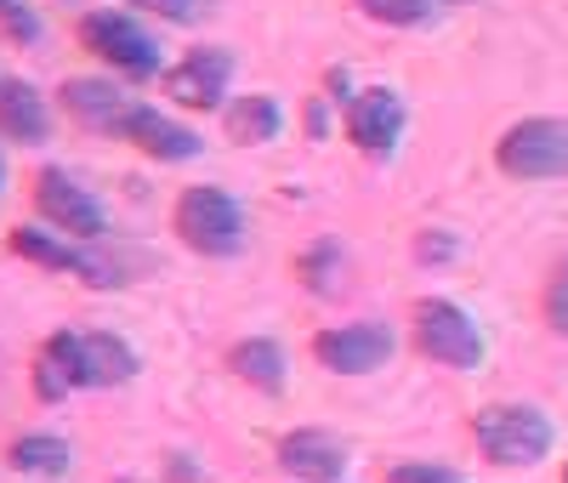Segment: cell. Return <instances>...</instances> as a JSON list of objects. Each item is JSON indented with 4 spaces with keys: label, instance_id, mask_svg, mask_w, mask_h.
I'll list each match as a JSON object with an SVG mask.
<instances>
[{
    "label": "cell",
    "instance_id": "cell-1",
    "mask_svg": "<svg viewBox=\"0 0 568 483\" xmlns=\"http://www.w3.org/2000/svg\"><path fill=\"white\" fill-rule=\"evenodd\" d=\"M471 439L495 466H540L557 444V426L535 404H489L471 421Z\"/></svg>",
    "mask_w": 568,
    "mask_h": 483
},
{
    "label": "cell",
    "instance_id": "cell-2",
    "mask_svg": "<svg viewBox=\"0 0 568 483\" xmlns=\"http://www.w3.org/2000/svg\"><path fill=\"white\" fill-rule=\"evenodd\" d=\"M80 46L91 58H103L114 74H125V80H160L165 74V52H160V40L142 29L131 12H114V7H103V12H85L80 18Z\"/></svg>",
    "mask_w": 568,
    "mask_h": 483
},
{
    "label": "cell",
    "instance_id": "cell-3",
    "mask_svg": "<svg viewBox=\"0 0 568 483\" xmlns=\"http://www.w3.org/2000/svg\"><path fill=\"white\" fill-rule=\"evenodd\" d=\"M176 239L187 251H200V256H240L245 251V211L240 200H233L227 188H187L182 200H176Z\"/></svg>",
    "mask_w": 568,
    "mask_h": 483
},
{
    "label": "cell",
    "instance_id": "cell-4",
    "mask_svg": "<svg viewBox=\"0 0 568 483\" xmlns=\"http://www.w3.org/2000/svg\"><path fill=\"white\" fill-rule=\"evenodd\" d=\"M495 165L517 182H551L568 177V120L557 114H535L517 120L500 142H495Z\"/></svg>",
    "mask_w": 568,
    "mask_h": 483
},
{
    "label": "cell",
    "instance_id": "cell-5",
    "mask_svg": "<svg viewBox=\"0 0 568 483\" xmlns=\"http://www.w3.org/2000/svg\"><path fill=\"white\" fill-rule=\"evenodd\" d=\"M409 330H415V348L433 364H444V370H478L484 364L478 319H471L466 308H455V302H444V296L415 302V324Z\"/></svg>",
    "mask_w": 568,
    "mask_h": 483
},
{
    "label": "cell",
    "instance_id": "cell-6",
    "mask_svg": "<svg viewBox=\"0 0 568 483\" xmlns=\"http://www.w3.org/2000/svg\"><path fill=\"white\" fill-rule=\"evenodd\" d=\"M34 211H40L45 228H58L63 239H80V245H98V239L109 233V217H103L98 200H91V188H80L58 165H45L34 177Z\"/></svg>",
    "mask_w": 568,
    "mask_h": 483
},
{
    "label": "cell",
    "instance_id": "cell-7",
    "mask_svg": "<svg viewBox=\"0 0 568 483\" xmlns=\"http://www.w3.org/2000/svg\"><path fill=\"white\" fill-rule=\"evenodd\" d=\"M7 245H12V256H23V262H34V268H52V273H74V279H85L91 290H114V284H125V268H120L114 256L85 251L80 239H63V233L18 228Z\"/></svg>",
    "mask_w": 568,
    "mask_h": 483
},
{
    "label": "cell",
    "instance_id": "cell-8",
    "mask_svg": "<svg viewBox=\"0 0 568 483\" xmlns=\"http://www.w3.org/2000/svg\"><path fill=\"white\" fill-rule=\"evenodd\" d=\"M393 330L382 319H358V324H336V330H318L313 335V359L336 375H369L393 359Z\"/></svg>",
    "mask_w": 568,
    "mask_h": 483
},
{
    "label": "cell",
    "instance_id": "cell-9",
    "mask_svg": "<svg viewBox=\"0 0 568 483\" xmlns=\"http://www.w3.org/2000/svg\"><path fill=\"white\" fill-rule=\"evenodd\" d=\"M160 80H165V97L182 103V109H194V114L222 109L227 80H233V52H227V46H194V52L176 58Z\"/></svg>",
    "mask_w": 568,
    "mask_h": 483
},
{
    "label": "cell",
    "instance_id": "cell-10",
    "mask_svg": "<svg viewBox=\"0 0 568 483\" xmlns=\"http://www.w3.org/2000/svg\"><path fill=\"white\" fill-rule=\"evenodd\" d=\"M404 125H409V109H404V97L393 85H364V91L347 97V137L369 160H387L398 149Z\"/></svg>",
    "mask_w": 568,
    "mask_h": 483
},
{
    "label": "cell",
    "instance_id": "cell-11",
    "mask_svg": "<svg viewBox=\"0 0 568 483\" xmlns=\"http://www.w3.org/2000/svg\"><path fill=\"white\" fill-rule=\"evenodd\" d=\"M120 142H131V149H142L149 160H165V165L200 160V149H205L200 131H187L182 120H171V114H160V109H149V103H131V109H125Z\"/></svg>",
    "mask_w": 568,
    "mask_h": 483
},
{
    "label": "cell",
    "instance_id": "cell-12",
    "mask_svg": "<svg viewBox=\"0 0 568 483\" xmlns=\"http://www.w3.org/2000/svg\"><path fill=\"white\" fill-rule=\"evenodd\" d=\"M278 466L291 477H302V483H342L347 444L336 439V432H318V426L284 432V439H278Z\"/></svg>",
    "mask_w": 568,
    "mask_h": 483
},
{
    "label": "cell",
    "instance_id": "cell-13",
    "mask_svg": "<svg viewBox=\"0 0 568 483\" xmlns=\"http://www.w3.org/2000/svg\"><path fill=\"white\" fill-rule=\"evenodd\" d=\"M58 103H63V114H69V120H80L85 131L120 137V120H125V109L136 103V97H131V91H120L114 80H91V74H74V80H63Z\"/></svg>",
    "mask_w": 568,
    "mask_h": 483
},
{
    "label": "cell",
    "instance_id": "cell-14",
    "mask_svg": "<svg viewBox=\"0 0 568 483\" xmlns=\"http://www.w3.org/2000/svg\"><path fill=\"white\" fill-rule=\"evenodd\" d=\"M0 137H12V142L52 137V103L18 74H0Z\"/></svg>",
    "mask_w": 568,
    "mask_h": 483
},
{
    "label": "cell",
    "instance_id": "cell-15",
    "mask_svg": "<svg viewBox=\"0 0 568 483\" xmlns=\"http://www.w3.org/2000/svg\"><path fill=\"white\" fill-rule=\"evenodd\" d=\"M136 375V348L114 330H80V386H125Z\"/></svg>",
    "mask_w": 568,
    "mask_h": 483
},
{
    "label": "cell",
    "instance_id": "cell-16",
    "mask_svg": "<svg viewBox=\"0 0 568 483\" xmlns=\"http://www.w3.org/2000/svg\"><path fill=\"white\" fill-rule=\"evenodd\" d=\"M222 131H227V142H240V149H262V142H273L284 131L278 97H267V91L227 97V103H222Z\"/></svg>",
    "mask_w": 568,
    "mask_h": 483
},
{
    "label": "cell",
    "instance_id": "cell-17",
    "mask_svg": "<svg viewBox=\"0 0 568 483\" xmlns=\"http://www.w3.org/2000/svg\"><path fill=\"white\" fill-rule=\"evenodd\" d=\"M74 386H80V330H58V335H45V348L34 359V393L45 404H58Z\"/></svg>",
    "mask_w": 568,
    "mask_h": 483
},
{
    "label": "cell",
    "instance_id": "cell-18",
    "mask_svg": "<svg viewBox=\"0 0 568 483\" xmlns=\"http://www.w3.org/2000/svg\"><path fill=\"white\" fill-rule=\"evenodd\" d=\"M227 370L240 375L245 386H256V393H284V348L267 342V335H251V342L233 348Z\"/></svg>",
    "mask_w": 568,
    "mask_h": 483
},
{
    "label": "cell",
    "instance_id": "cell-19",
    "mask_svg": "<svg viewBox=\"0 0 568 483\" xmlns=\"http://www.w3.org/2000/svg\"><path fill=\"white\" fill-rule=\"evenodd\" d=\"M7 461H12L18 472H29V477H63L69 461H74V450L58 439V432H29V439H18V444L7 450Z\"/></svg>",
    "mask_w": 568,
    "mask_h": 483
},
{
    "label": "cell",
    "instance_id": "cell-20",
    "mask_svg": "<svg viewBox=\"0 0 568 483\" xmlns=\"http://www.w3.org/2000/svg\"><path fill=\"white\" fill-rule=\"evenodd\" d=\"M358 12H369L387 29H420V23H433L438 0H358Z\"/></svg>",
    "mask_w": 568,
    "mask_h": 483
},
{
    "label": "cell",
    "instance_id": "cell-21",
    "mask_svg": "<svg viewBox=\"0 0 568 483\" xmlns=\"http://www.w3.org/2000/svg\"><path fill=\"white\" fill-rule=\"evenodd\" d=\"M336 268H342V251L329 245H313L307 256H302V279H307V290H336Z\"/></svg>",
    "mask_w": 568,
    "mask_h": 483
},
{
    "label": "cell",
    "instance_id": "cell-22",
    "mask_svg": "<svg viewBox=\"0 0 568 483\" xmlns=\"http://www.w3.org/2000/svg\"><path fill=\"white\" fill-rule=\"evenodd\" d=\"M546 324L557 330V335H568V256L551 268V279H546Z\"/></svg>",
    "mask_w": 568,
    "mask_h": 483
},
{
    "label": "cell",
    "instance_id": "cell-23",
    "mask_svg": "<svg viewBox=\"0 0 568 483\" xmlns=\"http://www.w3.org/2000/svg\"><path fill=\"white\" fill-rule=\"evenodd\" d=\"M387 483H466V477L444 461H404V466L387 472Z\"/></svg>",
    "mask_w": 568,
    "mask_h": 483
},
{
    "label": "cell",
    "instance_id": "cell-24",
    "mask_svg": "<svg viewBox=\"0 0 568 483\" xmlns=\"http://www.w3.org/2000/svg\"><path fill=\"white\" fill-rule=\"evenodd\" d=\"M0 29L12 40H40V18L29 12V0H0Z\"/></svg>",
    "mask_w": 568,
    "mask_h": 483
},
{
    "label": "cell",
    "instance_id": "cell-25",
    "mask_svg": "<svg viewBox=\"0 0 568 483\" xmlns=\"http://www.w3.org/2000/svg\"><path fill=\"white\" fill-rule=\"evenodd\" d=\"M415 251H420V262H444V256H455V239H449V233H438V228H426Z\"/></svg>",
    "mask_w": 568,
    "mask_h": 483
},
{
    "label": "cell",
    "instance_id": "cell-26",
    "mask_svg": "<svg viewBox=\"0 0 568 483\" xmlns=\"http://www.w3.org/2000/svg\"><path fill=\"white\" fill-rule=\"evenodd\" d=\"M324 125H329L324 103H307V131H313V137H324Z\"/></svg>",
    "mask_w": 568,
    "mask_h": 483
},
{
    "label": "cell",
    "instance_id": "cell-27",
    "mask_svg": "<svg viewBox=\"0 0 568 483\" xmlns=\"http://www.w3.org/2000/svg\"><path fill=\"white\" fill-rule=\"evenodd\" d=\"M438 7H466V0H438Z\"/></svg>",
    "mask_w": 568,
    "mask_h": 483
},
{
    "label": "cell",
    "instance_id": "cell-28",
    "mask_svg": "<svg viewBox=\"0 0 568 483\" xmlns=\"http://www.w3.org/2000/svg\"><path fill=\"white\" fill-rule=\"evenodd\" d=\"M562 483H568V472H562Z\"/></svg>",
    "mask_w": 568,
    "mask_h": 483
}]
</instances>
